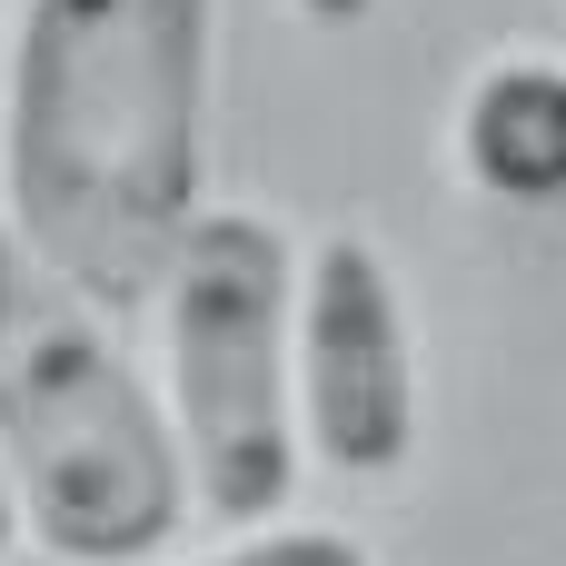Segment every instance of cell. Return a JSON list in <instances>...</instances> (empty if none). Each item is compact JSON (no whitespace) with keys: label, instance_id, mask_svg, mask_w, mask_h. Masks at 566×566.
Returning a JSON list of instances; mask_svg holds the SVG:
<instances>
[{"label":"cell","instance_id":"1","mask_svg":"<svg viewBox=\"0 0 566 566\" xmlns=\"http://www.w3.org/2000/svg\"><path fill=\"white\" fill-rule=\"evenodd\" d=\"M219 0H20L0 80V219L99 318L159 298L209 209Z\"/></svg>","mask_w":566,"mask_h":566},{"label":"cell","instance_id":"2","mask_svg":"<svg viewBox=\"0 0 566 566\" xmlns=\"http://www.w3.org/2000/svg\"><path fill=\"white\" fill-rule=\"evenodd\" d=\"M0 488L20 507V537H40L70 566H139L189 517L159 398L119 358L109 318L10 239V219H0Z\"/></svg>","mask_w":566,"mask_h":566},{"label":"cell","instance_id":"3","mask_svg":"<svg viewBox=\"0 0 566 566\" xmlns=\"http://www.w3.org/2000/svg\"><path fill=\"white\" fill-rule=\"evenodd\" d=\"M289 298H298V249L259 209H199L159 269L169 448H179L189 497L219 527H279L298 497Z\"/></svg>","mask_w":566,"mask_h":566},{"label":"cell","instance_id":"4","mask_svg":"<svg viewBox=\"0 0 566 566\" xmlns=\"http://www.w3.org/2000/svg\"><path fill=\"white\" fill-rule=\"evenodd\" d=\"M289 328H298L289 418H298L308 458L338 478H398L418 448V338H408L398 269L358 229H328L298 269Z\"/></svg>","mask_w":566,"mask_h":566},{"label":"cell","instance_id":"5","mask_svg":"<svg viewBox=\"0 0 566 566\" xmlns=\"http://www.w3.org/2000/svg\"><path fill=\"white\" fill-rule=\"evenodd\" d=\"M458 169L507 199V209H547L566 199V60L507 50L468 80L458 99Z\"/></svg>","mask_w":566,"mask_h":566},{"label":"cell","instance_id":"6","mask_svg":"<svg viewBox=\"0 0 566 566\" xmlns=\"http://www.w3.org/2000/svg\"><path fill=\"white\" fill-rule=\"evenodd\" d=\"M199 566H368V547L338 537V527H249L239 547H219Z\"/></svg>","mask_w":566,"mask_h":566},{"label":"cell","instance_id":"7","mask_svg":"<svg viewBox=\"0 0 566 566\" xmlns=\"http://www.w3.org/2000/svg\"><path fill=\"white\" fill-rule=\"evenodd\" d=\"M378 0H298V20H318V30H358Z\"/></svg>","mask_w":566,"mask_h":566},{"label":"cell","instance_id":"8","mask_svg":"<svg viewBox=\"0 0 566 566\" xmlns=\"http://www.w3.org/2000/svg\"><path fill=\"white\" fill-rule=\"evenodd\" d=\"M10 537H20V507H10V488H0V557H10Z\"/></svg>","mask_w":566,"mask_h":566}]
</instances>
